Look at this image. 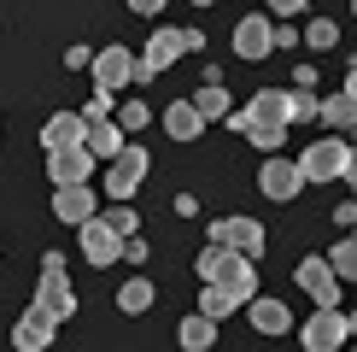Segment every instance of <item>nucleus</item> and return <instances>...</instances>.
<instances>
[{
	"mask_svg": "<svg viewBox=\"0 0 357 352\" xmlns=\"http://www.w3.org/2000/svg\"><path fill=\"white\" fill-rule=\"evenodd\" d=\"M129 12H141V18H153V12H165V0H123Z\"/></svg>",
	"mask_w": 357,
	"mask_h": 352,
	"instance_id": "obj_34",
	"label": "nucleus"
},
{
	"mask_svg": "<svg viewBox=\"0 0 357 352\" xmlns=\"http://www.w3.org/2000/svg\"><path fill=\"white\" fill-rule=\"evenodd\" d=\"M123 258L129 264H146V241H141V235H123Z\"/></svg>",
	"mask_w": 357,
	"mask_h": 352,
	"instance_id": "obj_32",
	"label": "nucleus"
},
{
	"mask_svg": "<svg viewBox=\"0 0 357 352\" xmlns=\"http://www.w3.org/2000/svg\"><path fill=\"white\" fill-rule=\"evenodd\" d=\"M88 65H94V88H112L117 94L123 82H135V53L129 47H100Z\"/></svg>",
	"mask_w": 357,
	"mask_h": 352,
	"instance_id": "obj_12",
	"label": "nucleus"
},
{
	"mask_svg": "<svg viewBox=\"0 0 357 352\" xmlns=\"http://www.w3.org/2000/svg\"><path fill=\"white\" fill-rule=\"evenodd\" d=\"M334 223H340V229H357V200H346V205H334Z\"/></svg>",
	"mask_w": 357,
	"mask_h": 352,
	"instance_id": "obj_33",
	"label": "nucleus"
},
{
	"mask_svg": "<svg viewBox=\"0 0 357 352\" xmlns=\"http://www.w3.org/2000/svg\"><path fill=\"white\" fill-rule=\"evenodd\" d=\"M199 311L211 317V323H222L229 311H241V300H234V293L222 288V282H205V293H199Z\"/></svg>",
	"mask_w": 357,
	"mask_h": 352,
	"instance_id": "obj_23",
	"label": "nucleus"
},
{
	"mask_svg": "<svg viewBox=\"0 0 357 352\" xmlns=\"http://www.w3.org/2000/svg\"><path fill=\"white\" fill-rule=\"evenodd\" d=\"M334 41H340V24H334V18H317V24L305 29V47H317V53H328Z\"/></svg>",
	"mask_w": 357,
	"mask_h": 352,
	"instance_id": "obj_27",
	"label": "nucleus"
},
{
	"mask_svg": "<svg viewBox=\"0 0 357 352\" xmlns=\"http://www.w3.org/2000/svg\"><path fill=\"white\" fill-rule=\"evenodd\" d=\"M346 182L357 188V147H351V153H346Z\"/></svg>",
	"mask_w": 357,
	"mask_h": 352,
	"instance_id": "obj_35",
	"label": "nucleus"
},
{
	"mask_svg": "<svg viewBox=\"0 0 357 352\" xmlns=\"http://www.w3.org/2000/svg\"><path fill=\"white\" fill-rule=\"evenodd\" d=\"M106 165H112V170H106V194H112V200H129V194L146 182V170H153V153L135 147V141H123V153L106 159Z\"/></svg>",
	"mask_w": 357,
	"mask_h": 352,
	"instance_id": "obj_3",
	"label": "nucleus"
},
{
	"mask_svg": "<svg viewBox=\"0 0 357 352\" xmlns=\"http://www.w3.org/2000/svg\"><path fill=\"white\" fill-rule=\"evenodd\" d=\"M310 0H270V18H299Z\"/></svg>",
	"mask_w": 357,
	"mask_h": 352,
	"instance_id": "obj_30",
	"label": "nucleus"
},
{
	"mask_svg": "<svg viewBox=\"0 0 357 352\" xmlns=\"http://www.w3.org/2000/svg\"><path fill=\"white\" fill-rule=\"evenodd\" d=\"M193 6H217V0H193Z\"/></svg>",
	"mask_w": 357,
	"mask_h": 352,
	"instance_id": "obj_38",
	"label": "nucleus"
},
{
	"mask_svg": "<svg viewBox=\"0 0 357 352\" xmlns=\"http://www.w3.org/2000/svg\"><path fill=\"white\" fill-rule=\"evenodd\" d=\"M112 117L123 124V135H135V129H146V117H153V112H146V100H129V106H117Z\"/></svg>",
	"mask_w": 357,
	"mask_h": 352,
	"instance_id": "obj_28",
	"label": "nucleus"
},
{
	"mask_svg": "<svg viewBox=\"0 0 357 352\" xmlns=\"http://www.w3.org/2000/svg\"><path fill=\"white\" fill-rule=\"evenodd\" d=\"M351 12H357V0H351Z\"/></svg>",
	"mask_w": 357,
	"mask_h": 352,
	"instance_id": "obj_39",
	"label": "nucleus"
},
{
	"mask_svg": "<svg viewBox=\"0 0 357 352\" xmlns=\"http://www.w3.org/2000/svg\"><path fill=\"white\" fill-rule=\"evenodd\" d=\"M153 300H158V288L146 282V276H135V282L117 288V311H123V317H146V311H153Z\"/></svg>",
	"mask_w": 357,
	"mask_h": 352,
	"instance_id": "obj_21",
	"label": "nucleus"
},
{
	"mask_svg": "<svg viewBox=\"0 0 357 352\" xmlns=\"http://www.w3.org/2000/svg\"><path fill=\"white\" fill-rule=\"evenodd\" d=\"M299 29H293V24H275V53H287V47H299Z\"/></svg>",
	"mask_w": 357,
	"mask_h": 352,
	"instance_id": "obj_31",
	"label": "nucleus"
},
{
	"mask_svg": "<svg viewBox=\"0 0 357 352\" xmlns=\"http://www.w3.org/2000/svg\"><path fill=\"white\" fill-rule=\"evenodd\" d=\"M106 223H112L117 235H135V229H141V212H129V200H112V212H106Z\"/></svg>",
	"mask_w": 357,
	"mask_h": 352,
	"instance_id": "obj_29",
	"label": "nucleus"
},
{
	"mask_svg": "<svg viewBox=\"0 0 357 352\" xmlns=\"http://www.w3.org/2000/svg\"><path fill=\"white\" fill-rule=\"evenodd\" d=\"M123 124H117V117H94V124H88L82 129V147H88V153H94V159H117V153H123Z\"/></svg>",
	"mask_w": 357,
	"mask_h": 352,
	"instance_id": "obj_16",
	"label": "nucleus"
},
{
	"mask_svg": "<svg viewBox=\"0 0 357 352\" xmlns=\"http://www.w3.org/2000/svg\"><path fill=\"white\" fill-rule=\"evenodd\" d=\"M346 153L351 147L328 135V141H310L305 153H299V170H305V182H334V176H346Z\"/></svg>",
	"mask_w": 357,
	"mask_h": 352,
	"instance_id": "obj_5",
	"label": "nucleus"
},
{
	"mask_svg": "<svg viewBox=\"0 0 357 352\" xmlns=\"http://www.w3.org/2000/svg\"><path fill=\"white\" fill-rule=\"evenodd\" d=\"M287 124H317V94L310 88H293L287 94Z\"/></svg>",
	"mask_w": 357,
	"mask_h": 352,
	"instance_id": "obj_26",
	"label": "nucleus"
},
{
	"mask_svg": "<svg viewBox=\"0 0 357 352\" xmlns=\"http://www.w3.org/2000/svg\"><path fill=\"white\" fill-rule=\"evenodd\" d=\"M53 335H59V317L41 311V305H29V311L12 323V346L18 352H53Z\"/></svg>",
	"mask_w": 357,
	"mask_h": 352,
	"instance_id": "obj_8",
	"label": "nucleus"
},
{
	"mask_svg": "<svg viewBox=\"0 0 357 352\" xmlns=\"http://www.w3.org/2000/svg\"><path fill=\"white\" fill-rule=\"evenodd\" d=\"M246 141L258 147V153H275V147L287 141V124H270V117H252V124H246Z\"/></svg>",
	"mask_w": 357,
	"mask_h": 352,
	"instance_id": "obj_24",
	"label": "nucleus"
},
{
	"mask_svg": "<svg viewBox=\"0 0 357 352\" xmlns=\"http://www.w3.org/2000/svg\"><path fill=\"white\" fill-rule=\"evenodd\" d=\"M317 124H328V129H357V100L340 88V94L328 100H317Z\"/></svg>",
	"mask_w": 357,
	"mask_h": 352,
	"instance_id": "obj_20",
	"label": "nucleus"
},
{
	"mask_svg": "<svg viewBox=\"0 0 357 352\" xmlns=\"http://www.w3.org/2000/svg\"><path fill=\"white\" fill-rule=\"evenodd\" d=\"M36 305H41V311H53L59 323H65V317H77V288H70V276H65V258H59V253H47V258H41Z\"/></svg>",
	"mask_w": 357,
	"mask_h": 352,
	"instance_id": "obj_2",
	"label": "nucleus"
},
{
	"mask_svg": "<svg viewBox=\"0 0 357 352\" xmlns=\"http://www.w3.org/2000/svg\"><path fill=\"white\" fill-rule=\"evenodd\" d=\"M246 317H252V329H258V335H287V329H293L287 300H258V293H252V300H246Z\"/></svg>",
	"mask_w": 357,
	"mask_h": 352,
	"instance_id": "obj_17",
	"label": "nucleus"
},
{
	"mask_svg": "<svg viewBox=\"0 0 357 352\" xmlns=\"http://www.w3.org/2000/svg\"><path fill=\"white\" fill-rule=\"evenodd\" d=\"M211 241L234 247V253H246V258H258V253H264V223H258V217H217V223H211Z\"/></svg>",
	"mask_w": 357,
	"mask_h": 352,
	"instance_id": "obj_10",
	"label": "nucleus"
},
{
	"mask_svg": "<svg viewBox=\"0 0 357 352\" xmlns=\"http://www.w3.org/2000/svg\"><path fill=\"white\" fill-rule=\"evenodd\" d=\"M351 352H357V346H351Z\"/></svg>",
	"mask_w": 357,
	"mask_h": 352,
	"instance_id": "obj_40",
	"label": "nucleus"
},
{
	"mask_svg": "<svg viewBox=\"0 0 357 352\" xmlns=\"http://www.w3.org/2000/svg\"><path fill=\"white\" fill-rule=\"evenodd\" d=\"M346 341H351V323H346L340 305H317V317L299 329V346L305 352H340Z\"/></svg>",
	"mask_w": 357,
	"mask_h": 352,
	"instance_id": "obj_4",
	"label": "nucleus"
},
{
	"mask_svg": "<svg viewBox=\"0 0 357 352\" xmlns=\"http://www.w3.org/2000/svg\"><path fill=\"white\" fill-rule=\"evenodd\" d=\"M234 53L241 59H270L275 53V18L270 12H246V18L234 24Z\"/></svg>",
	"mask_w": 357,
	"mask_h": 352,
	"instance_id": "obj_7",
	"label": "nucleus"
},
{
	"mask_svg": "<svg viewBox=\"0 0 357 352\" xmlns=\"http://www.w3.org/2000/svg\"><path fill=\"white\" fill-rule=\"evenodd\" d=\"M165 135H170V141H199V135H205V117L193 112V100L165 106Z\"/></svg>",
	"mask_w": 357,
	"mask_h": 352,
	"instance_id": "obj_18",
	"label": "nucleus"
},
{
	"mask_svg": "<svg viewBox=\"0 0 357 352\" xmlns=\"http://www.w3.org/2000/svg\"><path fill=\"white\" fill-rule=\"evenodd\" d=\"M346 323H351V335H357V305H351V311H346Z\"/></svg>",
	"mask_w": 357,
	"mask_h": 352,
	"instance_id": "obj_37",
	"label": "nucleus"
},
{
	"mask_svg": "<svg viewBox=\"0 0 357 352\" xmlns=\"http://www.w3.org/2000/svg\"><path fill=\"white\" fill-rule=\"evenodd\" d=\"M193 112H199L205 124H211V117H229V112H234V106H229V88H222V82H205L199 94H193Z\"/></svg>",
	"mask_w": 357,
	"mask_h": 352,
	"instance_id": "obj_22",
	"label": "nucleus"
},
{
	"mask_svg": "<svg viewBox=\"0 0 357 352\" xmlns=\"http://www.w3.org/2000/svg\"><path fill=\"white\" fill-rule=\"evenodd\" d=\"M258 188H264V200H293L305 188V170H299V159H264L258 165Z\"/></svg>",
	"mask_w": 357,
	"mask_h": 352,
	"instance_id": "obj_9",
	"label": "nucleus"
},
{
	"mask_svg": "<svg viewBox=\"0 0 357 352\" xmlns=\"http://www.w3.org/2000/svg\"><path fill=\"white\" fill-rule=\"evenodd\" d=\"M176 341H182V352H211V346H217V323L205 317V311H193V317H182Z\"/></svg>",
	"mask_w": 357,
	"mask_h": 352,
	"instance_id": "obj_19",
	"label": "nucleus"
},
{
	"mask_svg": "<svg viewBox=\"0 0 357 352\" xmlns=\"http://www.w3.org/2000/svg\"><path fill=\"white\" fill-rule=\"evenodd\" d=\"M77 235H82V258L94 264V270H106V264L123 258V235H117L106 217H88V223H77Z\"/></svg>",
	"mask_w": 357,
	"mask_h": 352,
	"instance_id": "obj_6",
	"label": "nucleus"
},
{
	"mask_svg": "<svg viewBox=\"0 0 357 352\" xmlns=\"http://www.w3.org/2000/svg\"><path fill=\"white\" fill-rule=\"evenodd\" d=\"M199 276H205V282H222L241 305L258 293V264H252L246 253H234V247H222V241H211L199 253Z\"/></svg>",
	"mask_w": 357,
	"mask_h": 352,
	"instance_id": "obj_1",
	"label": "nucleus"
},
{
	"mask_svg": "<svg viewBox=\"0 0 357 352\" xmlns=\"http://www.w3.org/2000/svg\"><path fill=\"white\" fill-rule=\"evenodd\" d=\"M100 159L88 153V147H59V153H47V176H53V188H65V182H88L94 176Z\"/></svg>",
	"mask_w": 357,
	"mask_h": 352,
	"instance_id": "obj_14",
	"label": "nucleus"
},
{
	"mask_svg": "<svg viewBox=\"0 0 357 352\" xmlns=\"http://www.w3.org/2000/svg\"><path fill=\"white\" fill-rule=\"evenodd\" d=\"M82 112H53L41 124V153H59V147H82Z\"/></svg>",
	"mask_w": 357,
	"mask_h": 352,
	"instance_id": "obj_15",
	"label": "nucleus"
},
{
	"mask_svg": "<svg viewBox=\"0 0 357 352\" xmlns=\"http://www.w3.org/2000/svg\"><path fill=\"white\" fill-rule=\"evenodd\" d=\"M328 264H334V276H340V282H357V229L346 235V241H334Z\"/></svg>",
	"mask_w": 357,
	"mask_h": 352,
	"instance_id": "obj_25",
	"label": "nucleus"
},
{
	"mask_svg": "<svg viewBox=\"0 0 357 352\" xmlns=\"http://www.w3.org/2000/svg\"><path fill=\"white\" fill-rule=\"evenodd\" d=\"M293 282H299L317 305H340V276H334V264H328V258H299Z\"/></svg>",
	"mask_w": 357,
	"mask_h": 352,
	"instance_id": "obj_11",
	"label": "nucleus"
},
{
	"mask_svg": "<svg viewBox=\"0 0 357 352\" xmlns=\"http://www.w3.org/2000/svg\"><path fill=\"white\" fill-rule=\"evenodd\" d=\"M346 94H351V100H357V65H351V77H346Z\"/></svg>",
	"mask_w": 357,
	"mask_h": 352,
	"instance_id": "obj_36",
	"label": "nucleus"
},
{
	"mask_svg": "<svg viewBox=\"0 0 357 352\" xmlns=\"http://www.w3.org/2000/svg\"><path fill=\"white\" fill-rule=\"evenodd\" d=\"M94 212H100V205H94V188H88V182H65V188H53V217H59V223L77 229V223H88Z\"/></svg>",
	"mask_w": 357,
	"mask_h": 352,
	"instance_id": "obj_13",
	"label": "nucleus"
}]
</instances>
